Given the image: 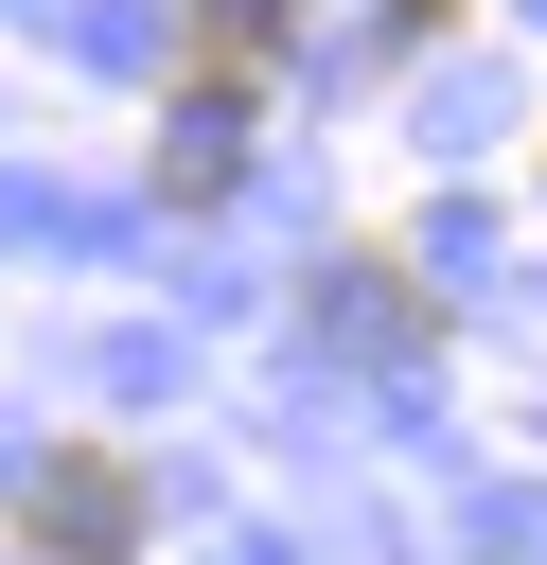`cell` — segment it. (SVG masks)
I'll return each instance as SVG.
<instances>
[{
  "instance_id": "6da1fadb",
  "label": "cell",
  "mask_w": 547,
  "mask_h": 565,
  "mask_svg": "<svg viewBox=\"0 0 547 565\" xmlns=\"http://www.w3.org/2000/svg\"><path fill=\"white\" fill-rule=\"evenodd\" d=\"M141 530H159V494H141L124 441H53V459H18V547H35V565H141Z\"/></svg>"
}]
</instances>
